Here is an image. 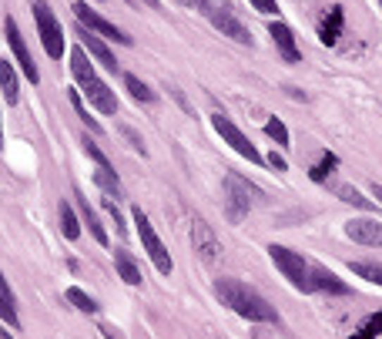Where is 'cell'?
<instances>
[{
	"instance_id": "cell-1",
	"label": "cell",
	"mask_w": 382,
	"mask_h": 339,
	"mask_svg": "<svg viewBox=\"0 0 382 339\" xmlns=\"http://www.w3.org/2000/svg\"><path fill=\"white\" fill-rule=\"evenodd\" d=\"M215 296L228 306L232 312H238L242 319L252 323H278V312L265 296H259L252 285L238 283V279H218L215 283Z\"/></svg>"
},
{
	"instance_id": "cell-2",
	"label": "cell",
	"mask_w": 382,
	"mask_h": 339,
	"mask_svg": "<svg viewBox=\"0 0 382 339\" xmlns=\"http://www.w3.org/2000/svg\"><path fill=\"white\" fill-rule=\"evenodd\" d=\"M70 71H74V81L81 85V94L87 98V104H94L101 114H114L118 111V98L101 78H97L94 64L87 61L84 47H74L70 51Z\"/></svg>"
},
{
	"instance_id": "cell-3",
	"label": "cell",
	"mask_w": 382,
	"mask_h": 339,
	"mask_svg": "<svg viewBox=\"0 0 382 339\" xmlns=\"http://www.w3.org/2000/svg\"><path fill=\"white\" fill-rule=\"evenodd\" d=\"M259 198H261V192L252 182H245L242 175H235V171L225 175V212H228L232 222H242L248 215V209H252Z\"/></svg>"
},
{
	"instance_id": "cell-4",
	"label": "cell",
	"mask_w": 382,
	"mask_h": 339,
	"mask_svg": "<svg viewBox=\"0 0 382 339\" xmlns=\"http://www.w3.org/2000/svg\"><path fill=\"white\" fill-rule=\"evenodd\" d=\"M30 11H34V20H37V34H41V44L47 57L61 61L64 54V30H61V20L54 17V11L47 7V0H30Z\"/></svg>"
},
{
	"instance_id": "cell-5",
	"label": "cell",
	"mask_w": 382,
	"mask_h": 339,
	"mask_svg": "<svg viewBox=\"0 0 382 339\" xmlns=\"http://www.w3.org/2000/svg\"><path fill=\"white\" fill-rule=\"evenodd\" d=\"M131 218H135L137 226V235H141V245H144V252L151 255V262H154V269L161 272V276H171V269H175V262H171V255H168V249H164V242L158 239V232L151 228V218L141 209H135L131 212Z\"/></svg>"
},
{
	"instance_id": "cell-6",
	"label": "cell",
	"mask_w": 382,
	"mask_h": 339,
	"mask_svg": "<svg viewBox=\"0 0 382 339\" xmlns=\"http://www.w3.org/2000/svg\"><path fill=\"white\" fill-rule=\"evenodd\" d=\"M269 259L282 269V276H285L295 289H302V292L312 289V285H309V266H305V259H302L299 252H292V249H285V245H275L272 242V245H269Z\"/></svg>"
},
{
	"instance_id": "cell-7",
	"label": "cell",
	"mask_w": 382,
	"mask_h": 339,
	"mask_svg": "<svg viewBox=\"0 0 382 339\" xmlns=\"http://www.w3.org/2000/svg\"><path fill=\"white\" fill-rule=\"evenodd\" d=\"M211 125H215V131H218L221 138L232 144V148H235V152H238L242 158H248L252 165H261V161H265V158L259 155V148H255V144H252L245 135H242V128L235 125L232 118H225V114H211Z\"/></svg>"
},
{
	"instance_id": "cell-8",
	"label": "cell",
	"mask_w": 382,
	"mask_h": 339,
	"mask_svg": "<svg viewBox=\"0 0 382 339\" xmlns=\"http://www.w3.org/2000/svg\"><path fill=\"white\" fill-rule=\"evenodd\" d=\"M70 11H74V17H78V24H81V27H87L91 34H101V37H108V41H118V44H131V37H128L121 27H114L111 20H104V17L97 14V11H91L84 0H78Z\"/></svg>"
},
{
	"instance_id": "cell-9",
	"label": "cell",
	"mask_w": 382,
	"mask_h": 339,
	"mask_svg": "<svg viewBox=\"0 0 382 339\" xmlns=\"http://www.w3.org/2000/svg\"><path fill=\"white\" fill-rule=\"evenodd\" d=\"M191 245H195V252L202 255V262H208V266H215V262L221 259L218 235H215V228L208 226L202 215H195V218H191Z\"/></svg>"
},
{
	"instance_id": "cell-10",
	"label": "cell",
	"mask_w": 382,
	"mask_h": 339,
	"mask_svg": "<svg viewBox=\"0 0 382 339\" xmlns=\"http://www.w3.org/2000/svg\"><path fill=\"white\" fill-rule=\"evenodd\" d=\"M4 34H7V44H11V51H14V57H17V64H20V71H24V78H27L30 85H37V81H41V71H37L34 57L27 54V44H24V37H20V27H17L14 17H7V20H4Z\"/></svg>"
},
{
	"instance_id": "cell-11",
	"label": "cell",
	"mask_w": 382,
	"mask_h": 339,
	"mask_svg": "<svg viewBox=\"0 0 382 339\" xmlns=\"http://www.w3.org/2000/svg\"><path fill=\"white\" fill-rule=\"evenodd\" d=\"M205 14H208V20H211L221 34H225V37H232L235 44H245V47H252V30H248L245 24L235 17L232 7H208Z\"/></svg>"
},
{
	"instance_id": "cell-12",
	"label": "cell",
	"mask_w": 382,
	"mask_h": 339,
	"mask_svg": "<svg viewBox=\"0 0 382 339\" xmlns=\"http://www.w3.org/2000/svg\"><path fill=\"white\" fill-rule=\"evenodd\" d=\"M345 235L359 245H369V249H382V222L379 218H352L345 222Z\"/></svg>"
},
{
	"instance_id": "cell-13",
	"label": "cell",
	"mask_w": 382,
	"mask_h": 339,
	"mask_svg": "<svg viewBox=\"0 0 382 339\" xmlns=\"http://www.w3.org/2000/svg\"><path fill=\"white\" fill-rule=\"evenodd\" d=\"M269 34H272L275 47L282 51V57H285L288 64H299V47H295V34H292V27L288 24H282V20H275V24H269Z\"/></svg>"
},
{
	"instance_id": "cell-14",
	"label": "cell",
	"mask_w": 382,
	"mask_h": 339,
	"mask_svg": "<svg viewBox=\"0 0 382 339\" xmlns=\"http://www.w3.org/2000/svg\"><path fill=\"white\" fill-rule=\"evenodd\" d=\"M342 24H345V14H342V7H328L326 17H322V24H319V41L326 44V47H335L342 37Z\"/></svg>"
},
{
	"instance_id": "cell-15",
	"label": "cell",
	"mask_w": 382,
	"mask_h": 339,
	"mask_svg": "<svg viewBox=\"0 0 382 339\" xmlns=\"http://www.w3.org/2000/svg\"><path fill=\"white\" fill-rule=\"evenodd\" d=\"M78 37H81V47H87V54H94L97 61H101V64L108 68V71H118V68H121V64H118V57L111 54L108 44L101 41L97 34H91L87 27H81V30H78Z\"/></svg>"
},
{
	"instance_id": "cell-16",
	"label": "cell",
	"mask_w": 382,
	"mask_h": 339,
	"mask_svg": "<svg viewBox=\"0 0 382 339\" xmlns=\"http://www.w3.org/2000/svg\"><path fill=\"white\" fill-rule=\"evenodd\" d=\"M309 285H312V289H319V292H335V296H349V285L342 283L335 272H328L326 266H315L312 272H309Z\"/></svg>"
},
{
	"instance_id": "cell-17",
	"label": "cell",
	"mask_w": 382,
	"mask_h": 339,
	"mask_svg": "<svg viewBox=\"0 0 382 339\" xmlns=\"http://www.w3.org/2000/svg\"><path fill=\"white\" fill-rule=\"evenodd\" d=\"M114 269H118V276H121L128 285H141V283H144V276H141V269H137L135 255L124 252V249L114 252Z\"/></svg>"
},
{
	"instance_id": "cell-18",
	"label": "cell",
	"mask_w": 382,
	"mask_h": 339,
	"mask_svg": "<svg viewBox=\"0 0 382 339\" xmlns=\"http://www.w3.org/2000/svg\"><path fill=\"white\" fill-rule=\"evenodd\" d=\"M0 319H4V326H11V329L20 326V319H17V299L11 292L7 279H4V272H0Z\"/></svg>"
},
{
	"instance_id": "cell-19",
	"label": "cell",
	"mask_w": 382,
	"mask_h": 339,
	"mask_svg": "<svg viewBox=\"0 0 382 339\" xmlns=\"http://www.w3.org/2000/svg\"><path fill=\"white\" fill-rule=\"evenodd\" d=\"M0 87H4V98H7V104H17V98H20V85H17L14 64H11L7 57H0Z\"/></svg>"
},
{
	"instance_id": "cell-20",
	"label": "cell",
	"mask_w": 382,
	"mask_h": 339,
	"mask_svg": "<svg viewBox=\"0 0 382 339\" xmlns=\"http://www.w3.org/2000/svg\"><path fill=\"white\" fill-rule=\"evenodd\" d=\"M335 195H339L345 205H355V209H362V212H372V209H376V202L366 198L359 188H352V185H339V188H335Z\"/></svg>"
},
{
	"instance_id": "cell-21",
	"label": "cell",
	"mask_w": 382,
	"mask_h": 339,
	"mask_svg": "<svg viewBox=\"0 0 382 339\" xmlns=\"http://www.w3.org/2000/svg\"><path fill=\"white\" fill-rule=\"evenodd\" d=\"M78 205H81V218H84V226L91 228V235H94V242H97V245H108V232H104V226L97 222V215H94V209L87 205V198H81Z\"/></svg>"
},
{
	"instance_id": "cell-22",
	"label": "cell",
	"mask_w": 382,
	"mask_h": 339,
	"mask_svg": "<svg viewBox=\"0 0 382 339\" xmlns=\"http://www.w3.org/2000/svg\"><path fill=\"white\" fill-rule=\"evenodd\" d=\"M349 339H382V312L366 316V319L359 323V329H355Z\"/></svg>"
},
{
	"instance_id": "cell-23",
	"label": "cell",
	"mask_w": 382,
	"mask_h": 339,
	"mask_svg": "<svg viewBox=\"0 0 382 339\" xmlns=\"http://www.w3.org/2000/svg\"><path fill=\"white\" fill-rule=\"evenodd\" d=\"M61 232H64V239H81V222H78V215L70 209L68 202H61Z\"/></svg>"
},
{
	"instance_id": "cell-24",
	"label": "cell",
	"mask_w": 382,
	"mask_h": 339,
	"mask_svg": "<svg viewBox=\"0 0 382 339\" xmlns=\"http://www.w3.org/2000/svg\"><path fill=\"white\" fill-rule=\"evenodd\" d=\"M124 87L131 91V98H135V101H144V104H151V101L158 98V94H154V91H151V87L144 85L137 74H124Z\"/></svg>"
},
{
	"instance_id": "cell-25",
	"label": "cell",
	"mask_w": 382,
	"mask_h": 339,
	"mask_svg": "<svg viewBox=\"0 0 382 339\" xmlns=\"http://www.w3.org/2000/svg\"><path fill=\"white\" fill-rule=\"evenodd\" d=\"M68 302H74V309H81V312H87V316H94L101 306H97V299L94 296H87L84 289H78V285H70L68 289Z\"/></svg>"
},
{
	"instance_id": "cell-26",
	"label": "cell",
	"mask_w": 382,
	"mask_h": 339,
	"mask_svg": "<svg viewBox=\"0 0 382 339\" xmlns=\"http://www.w3.org/2000/svg\"><path fill=\"white\" fill-rule=\"evenodd\" d=\"M335 168H339V158L332 155V152H326V155H322V161L309 168V178H312V182H326V178H328V175H332Z\"/></svg>"
},
{
	"instance_id": "cell-27",
	"label": "cell",
	"mask_w": 382,
	"mask_h": 339,
	"mask_svg": "<svg viewBox=\"0 0 382 339\" xmlns=\"http://www.w3.org/2000/svg\"><path fill=\"white\" fill-rule=\"evenodd\" d=\"M94 182L108 192L111 198H118L121 195V182H118V175H114V168H97L94 171Z\"/></svg>"
},
{
	"instance_id": "cell-28",
	"label": "cell",
	"mask_w": 382,
	"mask_h": 339,
	"mask_svg": "<svg viewBox=\"0 0 382 339\" xmlns=\"http://www.w3.org/2000/svg\"><path fill=\"white\" fill-rule=\"evenodd\" d=\"M349 269H352L359 279H369L372 285H382V266H376V262H352Z\"/></svg>"
},
{
	"instance_id": "cell-29",
	"label": "cell",
	"mask_w": 382,
	"mask_h": 339,
	"mask_svg": "<svg viewBox=\"0 0 382 339\" xmlns=\"http://www.w3.org/2000/svg\"><path fill=\"white\" fill-rule=\"evenodd\" d=\"M265 135H269V138H272L275 144H282V148H288V128L282 125L278 118H269V121H265Z\"/></svg>"
},
{
	"instance_id": "cell-30",
	"label": "cell",
	"mask_w": 382,
	"mask_h": 339,
	"mask_svg": "<svg viewBox=\"0 0 382 339\" xmlns=\"http://www.w3.org/2000/svg\"><path fill=\"white\" fill-rule=\"evenodd\" d=\"M70 104H74V111L81 114V121L87 128H91V131H101V125H97V118H91V114H87V108H84V98H81V91H70Z\"/></svg>"
},
{
	"instance_id": "cell-31",
	"label": "cell",
	"mask_w": 382,
	"mask_h": 339,
	"mask_svg": "<svg viewBox=\"0 0 382 339\" xmlns=\"http://www.w3.org/2000/svg\"><path fill=\"white\" fill-rule=\"evenodd\" d=\"M101 205H104V212L114 218V228H118V235H128V226H124V218H121V212H118V205H114V198L108 195L104 202H101Z\"/></svg>"
},
{
	"instance_id": "cell-32",
	"label": "cell",
	"mask_w": 382,
	"mask_h": 339,
	"mask_svg": "<svg viewBox=\"0 0 382 339\" xmlns=\"http://www.w3.org/2000/svg\"><path fill=\"white\" fill-rule=\"evenodd\" d=\"M84 152H87V155L94 158V165H97V168H111L108 155H104V152H101V148H97V144L91 142V138H84Z\"/></svg>"
},
{
	"instance_id": "cell-33",
	"label": "cell",
	"mask_w": 382,
	"mask_h": 339,
	"mask_svg": "<svg viewBox=\"0 0 382 339\" xmlns=\"http://www.w3.org/2000/svg\"><path fill=\"white\" fill-rule=\"evenodd\" d=\"M121 135H124V138H128V142H131V148H135V152H141V155H144V142H141V135H137L135 128L121 125Z\"/></svg>"
},
{
	"instance_id": "cell-34",
	"label": "cell",
	"mask_w": 382,
	"mask_h": 339,
	"mask_svg": "<svg viewBox=\"0 0 382 339\" xmlns=\"http://www.w3.org/2000/svg\"><path fill=\"white\" fill-rule=\"evenodd\" d=\"M248 4H252V7H255V11H259V14H278V4H275V0H248Z\"/></svg>"
},
{
	"instance_id": "cell-35",
	"label": "cell",
	"mask_w": 382,
	"mask_h": 339,
	"mask_svg": "<svg viewBox=\"0 0 382 339\" xmlns=\"http://www.w3.org/2000/svg\"><path fill=\"white\" fill-rule=\"evenodd\" d=\"M265 161H269V165H272L275 171H288V161H285V158H282V155H275V152H272V155H269V158H265Z\"/></svg>"
},
{
	"instance_id": "cell-36",
	"label": "cell",
	"mask_w": 382,
	"mask_h": 339,
	"mask_svg": "<svg viewBox=\"0 0 382 339\" xmlns=\"http://www.w3.org/2000/svg\"><path fill=\"white\" fill-rule=\"evenodd\" d=\"M178 4H185L191 11H208V7H211V0H178Z\"/></svg>"
},
{
	"instance_id": "cell-37",
	"label": "cell",
	"mask_w": 382,
	"mask_h": 339,
	"mask_svg": "<svg viewBox=\"0 0 382 339\" xmlns=\"http://www.w3.org/2000/svg\"><path fill=\"white\" fill-rule=\"evenodd\" d=\"M372 195L379 198V205H382V185H372Z\"/></svg>"
},
{
	"instance_id": "cell-38",
	"label": "cell",
	"mask_w": 382,
	"mask_h": 339,
	"mask_svg": "<svg viewBox=\"0 0 382 339\" xmlns=\"http://www.w3.org/2000/svg\"><path fill=\"white\" fill-rule=\"evenodd\" d=\"M141 4H148V7H154V11L161 7V0H141Z\"/></svg>"
},
{
	"instance_id": "cell-39",
	"label": "cell",
	"mask_w": 382,
	"mask_h": 339,
	"mask_svg": "<svg viewBox=\"0 0 382 339\" xmlns=\"http://www.w3.org/2000/svg\"><path fill=\"white\" fill-rule=\"evenodd\" d=\"M0 339H11V333H7V326H4V329H0Z\"/></svg>"
},
{
	"instance_id": "cell-40",
	"label": "cell",
	"mask_w": 382,
	"mask_h": 339,
	"mask_svg": "<svg viewBox=\"0 0 382 339\" xmlns=\"http://www.w3.org/2000/svg\"><path fill=\"white\" fill-rule=\"evenodd\" d=\"M0 148H4V125H0Z\"/></svg>"
}]
</instances>
